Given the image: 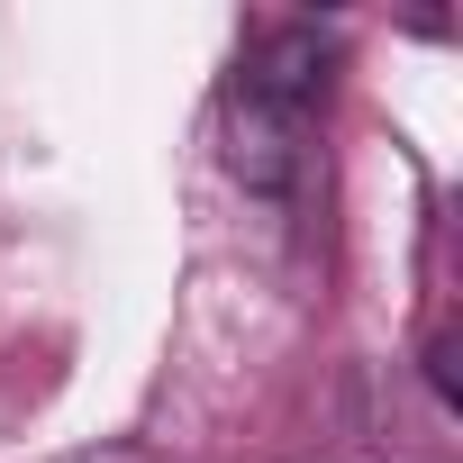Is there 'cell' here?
I'll return each mask as SVG.
<instances>
[{"mask_svg": "<svg viewBox=\"0 0 463 463\" xmlns=\"http://www.w3.org/2000/svg\"><path fill=\"white\" fill-rule=\"evenodd\" d=\"M318 82H327V73H318V37H309V28H291L282 55L246 73V91H237V173H246V182H264V191L291 182V164H300V146H309V100H318Z\"/></svg>", "mask_w": 463, "mask_h": 463, "instance_id": "obj_1", "label": "cell"}]
</instances>
